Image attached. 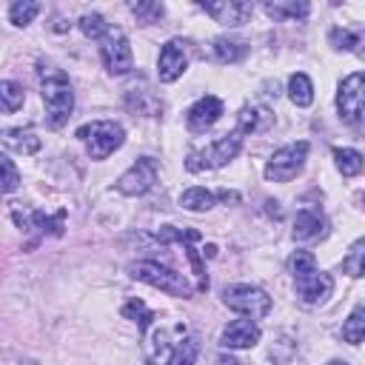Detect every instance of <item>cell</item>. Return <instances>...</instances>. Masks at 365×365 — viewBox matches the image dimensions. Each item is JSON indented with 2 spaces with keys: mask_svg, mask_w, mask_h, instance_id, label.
<instances>
[{
  "mask_svg": "<svg viewBox=\"0 0 365 365\" xmlns=\"http://www.w3.org/2000/svg\"><path fill=\"white\" fill-rule=\"evenodd\" d=\"M222 302H225L231 311H237V314H242V317H248V319H262V317L271 311V297H268L262 288L245 285V282H240V285H225Z\"/></svg>",
  "mask_w": 365,
  "mask_h": 365,
  "instance_id": "cell-6",
  "label": "cell"
},
{
  "mask_svg": "<svg viewBox=\"0 0 365 365\" xmlns=\"http://www.w3.org/2000/svg\"><path fill=\"white\" fill-rule=\"evenodd\" d=\"M342 339L351 345H359L365 339V305H356L348 319L342 322Z\"/></svg>",
  "mask_w": 365,
  "mask_h": 365,
  "instance_id": "cell-23",
  "label": "cell"
},
{
  "mask_svg": "<svg viewBox=\"0 0 365 365\" xmlns=\"http://www.w3.org/2000/svg\"><path fill=\"white\" fill-rule=\"evenodd\" d=\"M0 97H3V111H17L20 106H23V100H26V94H23V86L20 83H14V80H3L0 83Z\"/></svg>",
  "mask_w": 365,
  "mask_h": 365,
  "instance_id": "cell-31",
  "label": "cell"
},
{
  "mask_svg": "<svg viewBox=\"0 0 365 365\" xmlns=\"http://www.w3.org/2000/svg\"><path fill=\"white\" fill-rule=\"evenodd\" d=\"M265 11L274 17V20H302V17H308V11H311V6L305 3V0H299V3H265Z\"/></svg>",
  "mask_w": 365,
  "mask_h": 365,
  "instance_id": "cell-24",
  "label": "cell"
},
{
  "mask_svg": "<svg viewBox=\"0 0 365 365\" xmlns=\"http://www.w3.org/2000/svg\"><path fill=\"white\" fill-rule=\"evenodd\" d=\"M268 111L265 108H257V106H245L242 111H240V125H237V131L240 134H248V131H259L262 128V117H265Z\"/></svg>",
  "mask_w": 365,
  "mask_h": 365,
  "instance_id": "cell-34",
  "label": "cell"
},
{
  "mask_svg": "<svg viewBox=\"0 0 365 365\" xmlns=\"http://www.w3.org/2000/svg\"><path fill=\"white\" fill-rule=\"evenodd\" d=\"M157 182V160L154 157H140L120 180H117V191L125 197H140L145 191H151V185Z\"/></svg>",
  "mask_w": 365,
  "mask_h": 365,
  "instance_id": "cell-9",
  "label": "cell"
},
{
  "mask_svg": "<svg viewBox=\"0 0 365 365\" xmlns=\"http://www.w3.org/2000/svg\"><path fill=\"white\" fill-rule=\"evenodd\" d=\"M288 97H291V103L299 106V108H305V106L314 103V86H311L308 74L294 71V74L288 77Z\"/></svg>",
  "mask_w": 365,
  "mask_h": 365,
  "instance_id": "cell-21",
  "label": "cell"
},
{
  "mask_svg": "<svg viewBox=\"0 0 365 365\" xmlns=\"http://www.w3.org/2000/svg\"><path fill=\"white\" fill-rule=\"evenodd\" d=\"M100 57H103V66H106L108 74H128L131 66H134L131 46H128V40L120 29H111L100 40Z\"/></svg>",
  "mask_w": 365,
  "mask_h": 365,
  "instance_id": "cell-8",
  "label": "cell"
},
{
  "mask_svg": "<svg viewBox=\"0 0 365 365\" xmlns=\"http://www.w3.org/2000/svg\"><path fill=\"white\" fill-rule=\"evenodd\" d=\"M37 11H40V3H34V0L11 3V6H9V20H11L14 26H29V23L37 17Z\"/></svg>",
  "mask_w": 365,
  "mask_h": 365,
  "instance_id": "cell-32",
  "label": "cell"
},
{
  "mask_svg": "<svg viewBox=\"0 0 365 365\" xmlns=\"http://www.w3.org/2000/svg\"><path fill=\"white\" fill-rule=\"evenodd\" d=\"M305 157H308V143H305V140L291 143V145H282V148L274 151V157L268 160L265 177L274 180V182H288V180H294V177L302 171Z\"/></svg>",
  "mask_w": 365,
  "mask_h": 365,
  "instance_id": "cell-7",
  "label": "cell"
},
{
  "mask_svg": "<svg viewBox=\"0 0 365 365\" xmlns=\"http://www.w3.org/2000/svg\"><path fill=\"white\" fill-rule=\"evenodd\" d=\"M202 9L222 26H242L254 11V6L245 0H217V3H202Z\"/></svg>",
  "mask_w": 365,
  "mask_h": 365,
  "instance_id": "cell-15",
  "label": "cell"
},
{
  "mask_svg": "<svg viewBox=\"0 0 365 365\" xmlns=\"http://www.w3.org/2000/svg\"><path fill=\"white\" fill-rule=\"evenodd\" d=\"M37 77H40V88H43V103H46L48 125L60 128L71 117V108H74L71 83H68L66 71H60L51 63H37Z\"/></svg>",
  "mask_w": 365,
  "mask_h": 365,
  "instance_id": "cell-1",
  "label": "cell"
},
{
  "mask_svg": "<svg viewBox=\"0 0 365 365\" xmlns=\"http://www.w3.org/2000/svg\"><path fill=\"white\" fill-rule=\"evenodd\" d=\"M211 51H214V57H217L220 63H237V60H242V57H245L248 46H245L242 40H228V37H217V40L211 43Z\"/></svg>",
  "mask_w": 365,
  "mask_h": 365,
  "instance_id": "cell-22",
  "label": "cell"
},
{
  "mask_svg": "<svg viewBox=\"0 0 365 365\" xmlns=\"http://www.w3.org/2000/svg\"><path fill=\"white\" fill-rule=\"evenodd\" d=\"M188 66V51H185V43L182 40H168L160 51V60H157V77L160 83H174L177 77H182Z\"/></svg>",
  "mask_w": 365,
  "mask_h": 365,
  "instance_id": "cell-13",
  "label": "cell"
},
{
  "mask_svg": "<svg viewBox=\"0 0 365 365\" xmlns=\"http://www.w3.org/2000/svg\"><path fill=\"white\" fill-rule=\"evenodd\" d=\"M288 268H291V274H294V277H299V274L314 271V268H317V259H314V254H311V251H294V254H291V259H288Z\"/></svg>",
  "mask_w": 365,
  "mask_h": 365,
  "instance_id": "cell-35",
  "label": "cell"
},
{
  "mask_svg": "<svg viewBox=\"0 0 365 365\" xmlns=\"http://www.w3.org/2000/svg\"><path fill=\"white\" fill-rule=\"evenodd\" d=\"M154 237H157L163 245H165V242H182V245H185V254H188V259H191V265H194L197 288H200V291H208V274H205V265H202L200 254L191 248V242H197V240H200V231H194V228H174V225H163Z\"/></svg>",
  "mask_w": 365,
  "mask_h": 365,
  "instance_id": "cell-10",
  "label": "cell"
},
{
  "mask_svg": "<svg viewBox=\"0 0 365 365\" xmlns=\"http://www.w3.org/2000/svg\"><path fill=\"white\" fill-rule=\"evenodd\" d=\"M362 208H365V194H362Z\"/></svg>",
  "mask_w": 365,
  "mask_h": 365,
  "instance_id": "cell-40",
  "label": "cell"
},
{
  "mask_svg": "<svg viewBox=\"0 0 365 365\" xmlns=\"http://www.w3.org/2000/svg\"><path fill=\"white\" fill-rule=\"evenodd\" d=\"M128 274H131L134 279L151 285V288H160V291L171 294V297H182V299L191 297V282H188L182 274H177L174 268L163 265V262L140 259V262H131V265H128Z\"/></svg>",
  "mask_w": 365,
  "mask_h": 365,
  "instance_id": "cell-2",
  "label": "cell"
},
{
  "mask_svg": "<svg viewBox=\"0 0 365 365\" xmlns=\"http://www.w3.org/2000/svg\"><path fill=\"white\" fill-rule=\"evenodd\" d=\"M197 354H200V336L191 334V336H180L177 342V351L171 356V365H194L197 362Z\"/></svg>",
  "mask_w": 365,
  "mask_h": 365,
  "instance_id": "cell-29",
  "label": "cell"
},
{
  "mask_svg": "<svg viewBox=\"0 0 365 365\" xmlns=\"http://www.w3.org/2000/svg\"><path fill=\"white\" fill-rule=\"evenodd\" d=\"M214 194L208 191V188H188V191H182V197H180V205L185 208V211H208L211 205H214Z\"/></svg>",
  "mask_w": 365,
  "mask_h": 365,
  "instance_id": "cell-27",
  "label": "cell"
},
{
  "mask_svg": "<svg viewBox=\"0 0 365 365\" xmlns=\"http://www.w3.org/2000/svg\"><path fill=\"white\" fill-rule=\"evenodd\" d=\"M77 137L86 143L91 160H106L111 151H117L125 143V131L120 123L114 120H97V123H86L77 128Z\"/></svg>",
  "mask_w": 365,
  "mask_h": 365,
  "instance_id": "cell-3",
  "label": "cell"
},
{
  "mask_svg": "<svg viewBox=\"0 0 365 365\" xmlns=\"http://www.w3.org/2000/svg\"><path fill=\"white\" fill-rule=\"evenodd\" d=\"M328 40L334 48H342V51H356L365 57V31L362 29H331L328 31Z\"/></svg>",
  "mask_w": 365,
  "mask_h": 365,
  "instance_id": "cell-19",
  "label": "cell"
},
{
  "mask_svg": "<svg viewBox=\"0 0 365 365\" xmlns=\"http://www.w3.org/2000/svg\"><path fill=\"white\" fill-rule=\"evenodd\" d=\"M342 271H345L348 277H365V237L356 240V242L348 248V254H345V259H342Z\"/></svg>",
  "mask_w": 365,
  "mask_h": 365,
  "instance_id": "cell-28",
  "label": "cell"
},
{
  "mask_svg": "<svg viewBox=\"0 0 365 365\" xmlns=\"http://www.w3.org/2000/svg\"><path fill=\"white\" fill-rule=\"evenodd\" d=\"M336 111H339V120L348 125L365 123V71H354L339 83Z\"/></svg>",
  "mask_w": 365,
  "mask_h": 365,
  "instance_id": "cell-5",
  "label": "cell"
},
{
  "mask_svg": "<svg viewBox=\"0 0 365 365\" xmlns=\"http://www.w3.org/2000/svg\"><path fill=\"white\" fill-rule=\"evenodd\" d=\"M294 285H297V297H299L305 305H319V302H325V299L331 297V291H334L331 274L317 271V268L308 271V274L294 277Z\"/></svg>",
  "mask_w": 365,
  "mask_h": 365,
  "instance_id": "cell-11",
  "label": "cell"
},
{
  "mask_svg": "<svg viewBox=\"0 0 365 365\" xmlns=\"http://www.w3.org/2000/svg\"><path fill=\"white\" fill-rule=\"evenodd\" d=\"M128 9H131V14H134L140 23H157V20L165 14L163 3H154V0H140V3H131Z\"/></svg>",
  "mask_w": 365,
  "mask_h": 365,
  "instance_id": "cell-33",
  "label": "cell"
},
{
  "mask_svg": "<svg viewBox=\"0 0 365 365\" xmlns=\"http://www.w3.org/2000/svg\"><path fill=\"white\" fill-rule=\"evenodd\" d=\"M328 217L319 208H302L294 217V240H322L328 237Z\"/></svg>",
  "mask_w": 365,
  "mask_h": 365,
  "instance_id": "cell-16",
  "label": "cell"
},
{
  "mask_svg": "<svg viewBox=\"0 0 365 365\" xmlns=\"http://www.w3.org/2000/svg\"><path fill=\"white\" fill-rule=\"evenodd\" d=\"M174 351H177V345H171L168 331L157 328V331L145 334V362L148 365H171Z\"/></svg>",
  "mask_w": 365,
  "mask_h": 365,
  "instance_id": "cell-18",
  "label": "cell"
},
{
  "mask_svg": "<svg viewBox=\"0 0 365 365\" xmlns=\"http://www.w3.org/2000/svg\"><path fill=\"white\" fill-rule=\"evenodd\" d=\"M325 365H348L345 359H331V362H325Z\"/></svg>",
  "mask_w": 365,
  "mask_h": 365,
  "instance_id": "cell-39",
  "label": "cell"
},
{
  "mask_svg": "<svg viewBox=\"0 0 365 365\" xmlns=\"http://www.w3.org/2000/svg\"><path fill=\"white\" fill-rule=\"evenodd\" d=\"M334 160H336V168H339L342 177H354L365 165V160L356 148H334Z\"/></svg>",
  "mask_w": 365,
  "mask_h": 365,
  "instance_id": "cell-25",
  "label": "cell"
},
{
  "mask_svg": "<svg viewBox=\"0 0 365 365\" xmlns=\"http://www.w3.org/2000/svg\"><path fill=\"white\" fill-rule=\"evenodd\" d=\"M217 365H242L240 359H234V356H220L217 359Z\"/></svg>",
  "mask_w": 365,
  "mask_h": 365,
  "instance_id": "cell-38",
  "label": "cell"
},
{
  "mask_svg": "<svg viewBox=\"0 0 365 365\" xmlns=\"http://www.w3.org/2000/svg\"><path fill=\"white\" fill-rule=\"evenodd\" d=\"M77 26H80V31H83L88 40H103V37L111 31V26L103 20V14H83Z\"/></svg>",
  "mask_w": 365,
  "mask_h": 365,
  "instance_id": "cell-30",
  "label": "cell"
},
{
  "mask_svg": "<svg viewBox=\"0 0 365 365\" xmlns=\"http://www.w3.org/2000/svg\"><path fill=\"white\" fill-rule=\"evenodd\" d=\"M3 143H6V148L20 151V154H34L40 148V137L31 128H6Z\"/></svg>",
  "mask_w": 365,
  "mask_h": 365,
  "instance_id": "cell-20",
  "label": "cell"
},
{
  "mask_svg": "<svg viewBox=\"0 0 365 365\" xmlns=\"http://www.w3.org/2000/svg\"><path fill=\"white\" fill-rule=\"evenodd\" d=\"M123 317L131 319V322H137V328H140L143 334H148V328H151V322H154V311H151L143 299L125 302V305H123Z\"/></svg>",
  "mask_w": 365,
  "mask_h": 365,
  "instance_id": "cell-26",
  "label": "cell"
},
{
  "mask_svg": "<svg viewBox=\"0 0 365 365\" xmlns=\"http://www.w3.org/2000/svg\"><path fill=\"white\" fill-rule=\"evenodd\" d=\"M242 148V134L240 131H231V134H222L217 143H211L208 148L202 151H188L185 157V168L191 174H200V171H211V168H220L225 165L228 160H234Z\"/></svg>",
  "mask_w": 365,
  "mask_h": 365,
  "instance_id": "cell-4",
  "label": "cell"
},
{
  "mask_svg": "<svg viewBox=\"0 0 365 365\" xmlns=\"http://www.w3.org/2000/svg\"><path fill=\"white\" fill-rule=\"evenodd\" d=\"M217 197H220V200H225V202H240V194H237V191H228V188L217 191Z\"/></svg>",
  "mask_w": 365,
  "mask_h": 365,
  "instance_id": "cell-37",
  "label": "cell"
},
{
  "mask_svg": "<svg viewBox=\"0 0 365 365\" xmlns=\"http://www.w3.org/2000/svg\"><path fill=\"white\" fill-rule=\"evenodd\" d=\"M220 117H222V100L214 97V94H205V97H200V100L188 108V128H191V131H205V128H211Z\"/></svg>",
  "mask_w": 365,
  "mask_h": 365,
  "instance_id": "cell-17",
  "label": "cell"
},
{
  "mask_svg": "<svg viewBox=\"0 0 365 365\" xmlns=\"http://www.w3.org/2000/svg\"><path fill=\"white\" fill-rule=\"evenodd\" d=\"M0 165H3V191H6V194H11V191L17 188V182H20L17 168H14V163H11L6 154L0 157Z\"/></svg>",
  "mask_w": 365,
  "mask_h": 365,
  "instance_id": "cell-36",
  "label": "cell"
},
{
  "mask_svg": "<svg viewBox=\"0 0 365 365\" xmlns=\"http://www.w3.org/2000/svg\"><path fill=\"white\" fill-rule=\"evenodd\" d=\"M63 217H66V211H57L54 217H46L43 211L11 205V220H14L20 228H26V231H40V234H54V237H60V234H63Z\"/></svg>",
  "mask_w": 365,
  "mask_h": 365,
  "instance_id": "cell-12",
  "label": "cell"
},
{
  "mask_svg": "<svg viewBox=\"0 0 365 365\" xmlns=\"http://www.w3.org/2000/svg\"><path fill=\"white\" fill-rule=\"evenodd\" d=\"M259 336H262V331L254 319H234L222 328L220 345L222 348H251V345L259 342Z\"/></svg>",
  "mask_w": 365,
  "mask_h": 365,
  "instance_id": "cell-14",
  "label": "cell"
}]
</instances>
